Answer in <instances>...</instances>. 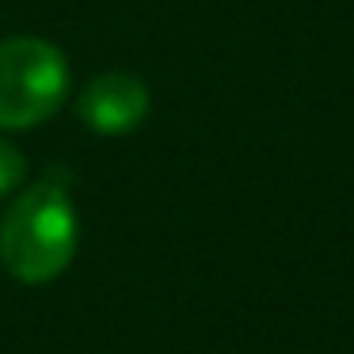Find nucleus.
<instances>
[{"label": "nucleus", "instance_id": "nucleus-2", "mask_svg": "<svg viewBox=\"0 0 354 354\" xmlns=\"http://www.w3.org/2000/svg\"><path fill=\"white\" fill-rule=\"evenodd\" d=\"M69 92L65 54L46 39L0 42V130H31L54 118Z\"/></svg>", "mask_w": 354, "mask_h": 354}, {"label": "nucleus", "instance_id": "nucleus-1", "mask_svg": "<svg viewBox=\"0 0 354 354\" xmlns=\"http://www.w3.org/2000/svg\"><path fill=\"white\" fill-rule=\"evenodd\" d=\"M80 244V217L54 179L31 183L0 217V267L24 286H46L69 270Z\"/></svg>", "mask_w": 354, "mask_h": 354}, {"label": "nucleus", "instance_id": "nucleus-3", "mask_svg": "<svg viewBox=\"0 0 354 354\" xmlns=\"http://www.w3.org/2000/svg\"><path fill=\"white\" fill-rule=\"evenodd\" d=\"M149 111H153L149 84L133 73H100L95 80H88L77 100L80 122L107 138L133 133L149 118Z\"/></svg>", "mask_w": 354, "mask_h": 354}, {"label": "nucleus", "instance_id": "nucleus-4", "mask_svg": "<svg viewBox=\"0 0 354 354\" xmlns=\"http://www.w3.org/2000/svg\"><path fill=\"white\" fill-rule=\"evenodd\" d=\"M24 176H27V160H24V153H19V149L12 145V141L0 138V194L16 191V187L24 183Z\"/></svg>", "mask_w": 354, "mask_h": 354}]
</instances>
